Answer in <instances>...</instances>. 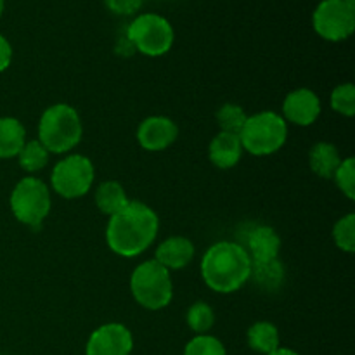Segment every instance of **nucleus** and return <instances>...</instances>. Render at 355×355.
I'll return each instance as SVG.
<instances>
[{
  "instance_id": "nucleus-23",
  "label": "nucleus",
  "mask_w": 355,
  "mask_h": 355,
  "mask_svg": "<svg viewBox=\"0 0 355 355\" xmlns=\"http://www.w3.org/2000/svg\"><path fill=\"white\" fill-rule=\"evenodd\" d=\"M248 114L245 113L241 106L238 104L227 103L217 111V123L220 127L222 132H227V134H236L239 135L243 125H245Z\"/></svg>"
},
{
  "instance_id": "nucleus-21",
  "label": "nucleus",
  "mask_w": 355,
  "mask_h": 355,
  "mask_svg": "<svg viewBox=\"0 0 355 355\" xmlns=\"http://www.w3.org/2000/svg\"><path fill=\"white\" fill-rule=\"evenodd\" d=\"M49 155H51V153L45 149V146L42 144L40 141H30L24 142L23 149L19 151L17 158H19L21 168L33 173L45 168V165L49 163Z\"/></svg>"
},
{
  "instance_id": "nucleus-10",
  "label": "nucleus",
  "mask_w": 355,
  "mask_h": 355,
  "mask_svg": "<svg viewBox=\"0 0 355 355\" xmlns=\"http://www.w3.org/2000/svg\"><path fill=\"white\" fill-rule=\"evenodd\" d=\"M134 350V336L127 326L107 322L99 326L89 336L85 355H130Z\"/></svg>"
},
{
  "instance_id": "nucleus-12",
  "label": "nucleus",
  "mask_w": 355,
  "mask_h": 355,
  "mask_svg": "<svg viewBox=\"0 0 355 355\" xmlns=\"http://www.w3.org/2000/svg\"><path fill=\"white\" fill-rule=\"evenodd\" d=\"M177 135L175 121L166 116H149L139 125L137 141L146 151H163L175 142Z\"/></svg>"
},
{
  "instance_id": "nucleus-13",
  "label": "nucleus",
  "mask_w": 355,
  "mask_h": 355,
  "mask_svg": "<svg viewBox=\"0 0 355 355\" xmlns=\"http://www.w3.org/2000/svg\"><path fill=\"white\" fill-rule=\"evenodd\" d=\"M243 248L248 253L252 263L269 262V260L279 259L281 238L269 225H257L246 234Z\"/></svg>"
},
{
  "instance_id": "nucleus-16",
  "label": "nucleus",
  "mask_w": 355,
  "mask_h": 355,
  "mask_svg": "<svg viewBox=\"0 0 355 355\" xmlns=\"http://www.w3.org/2000/svg\"><path fill=\"white\" fill-rule=\"evenodd\" d=\"M342 163L336 146L331 142H318L309 151V165L311 170L321 179H333L336 168Z\"/></svg>"
},
{
  "instance_id": "nucleus-28",
  "label": "nucleus",
  "mask_w": 355,
  "mask_h": 355,
  "mask_svg": "<svg viewBox=\"0 0 355 355\" xmlns=\"http://www.w3.org/2000/svg\"><path fill=\"white\" fill-rule=\"evenodd\" d=\"M141 3L142 0H106L107 9L118 16H130V14L137 12Z\"/></svg>"
},
{
  "instance_id": "nucleus-4",
  "label": "nucleus",
  "mask_w": 355,
  "mask_h": 355,
  "mask_svg": "<svg viewBox=\"0 0 355 355\" xmlns=\"http://www.w3.org/2000/svg\"><path fill=\"white\" fill-rule=\"evenodd\" d=\"M288 139V123L274 111H262L246 118L239 141L243 151L253 156H269L279 151Z\"/></svg>"
},
{
  "instance_id": "nucleus-19",
  "label": "nucleus",
  "mask_w": 355,
  "mask_h": 355,
  "mask_svg": "<svg viewBox=\"0 0 355 355\" xmlns=\"http://www.w3.org/2000/svg\"><path fill=\"white\" fill-rule=\"evenodd\" d=\"M250 279L266 291H276L283 286L286 279V269L279 259L269 260L262 263H252Z\"/></svg>"
},
{
  "instance_id": "nucleus-5",
  "label": "nucleus",
  "mask_w": 355,
  "mask_h": 355,
  "mask_svg": "<svg viewBox=\"0 0 355 355\" xmlns=\"http://www.w3.org/2000/svg\"><path fill=\"white\" fill-rule=\"evenodd\" d=\"M130 291L141 307L148 311H162L173 297L170 270L155 259L139 263L130 276Z\"/></svg>"
},
{
  "instance_id": "nucleus-29",
  "label": "nucleus",
  "mask_w": 355,
  "mask_h": 355,
  "mask_svg": "<svg viewBox=\"0 0 355 355\" xmlns=\"http://www.w3.org/2000/svg\"><path fill=\"white\" fill-rule=\"evenodd\" d=\"M12 61V47L3 35H0V73L6 71Z\"/></svg>"
},
{
  "instance_id": "nucleus-15",
  "label": "nucleus",
  "mask_w": 355,
  "mask_h": 355,
  "mask_svg": "<svg viewBox=\"0 0 355 355\" xmlns=\"http://www.w3.org/2000/svg\"><path fill=\"white\" fill-rule=\"evenodd\" d=\"M208 156H210V162L217 168L227 170L236 166L243 156V146L241 141H239V135L227 134V132L217 134L211 139Z\"/></svg>"
},
{
  "instance_id": "nucleus-26",
  "label": "nucleus",
  "mask_w": 355,
  "mask_h": 355,
  "mask_svg": "<svg viewBox=\"0 0 355 355\" xmlns=\"http://www.w3.org/2000/svg\"><path fill=\"white\" fill-rule=\"evenodd\" d=\"M331 107L343 116H354L355 113V87L352 83H342L331 92Z\"/></svg>"
},
{
  "instance_id": "nucleus-20",
  "label": "nucleus",
  "mask_w": 355,
  "mask_h": 355,
  "mask_svg": "<svg viewBox=\"0 0 355 355\" xmlns=\"http://www.w3.org/2000/svg\"><path fill=\"white\" fill-rule=\"evenodd\" d=\"M246 340L253 352L267 355L279 349V331L269 321H259L250 326L246 333Z\"/></svg>"
},
{
  "instance_id": "nucleus-3",
  "label": "nucleus",
  "mask_w": 355,
  "mask_h": 355,
  "mask_svg": "<svg viewBox=\"0 0 355 355\" xmlns=\"http://www.w3.org/2000/svg\"><path fill=\"white\" fill-rule=\"evenodd\" d=\"M83 127L78 111L69 104H54L42 113L38 123V141L49 153L62 155L82 141Z\"/></svg>"
},
{
  "instance_id": "nucleus-27",
  "label": "nucleus",
  "mask_w": 355,
  "mask_h": 355,
  "mask_svg": "<svg viewBox=\"0 0 355 355\" xmlns=\"http://www.w3.org/2000/svg\"><path fill=\"white\" fill-rule=\"evenodd\" d=\"M333 179H335L338 189L342 191L349 200H354L355 198V159L354 158L342 159V163H340V166L336 168Z\"/></svg>"
},
{
  "instance_id": "nucleus-24",
  "label": "nucleus",
  "mask_w": 355,
  "mask_h": 355,
  "mask_svg": "<svg viewBox=\"0 0 355 355\" xmlns=\"http://www.w3.org/2000/svg\"><path fill=\"white\" fill-rule=\"evenodd\" d=\"M184 355H227V350L217 336L196 335L184 347Z\"/></svg>"
},
{
  "instance_id": "nucleus-17",
  "label": "nucleus",
  "mask_w": 355,
  "mask_h": 355,
  "mask_svg": "<svg viewBox=\"0 0 355 355\" xmlns=\"http://www.w3.org/2000/svg\"><path fill=\"white\" fill-rule=\"evenodd\" d=\"M26 142V130L17 118H0V159H9L19 155Z\"/></svg>"
},
{
  "instance_id": "nucleus-33",
  "label": "nucleus",
  "mask_w": 355,
  "mask_h": 355,
  "mask_svg": "<svg viewBox=\"0 0 355 355\" xmlns=\"http://www.w3.org/2000/svg\"><path fill=\"white\" fill-rule=\"evenodd\" d=\"M142 2H144V0H142Z\"/></svg>"
},
{
  "instance_id": "nucleus-9",
  "label": "nucleus",
  "mask_w": 355,
  "mask_h": 355,
  "mask_svg": "<svg viewBox=\"0 0 355 355\" xmlns=\"http://www.w3.org/2000/svg\"><path fill=\"white\" fill-rule=\"evenodd\" d=\"M312 24L324 40H347L355 30V6L345 0H322L315 7Z\"/></svg>"
},
{
  "instance_id": "nucleus-18",
  "label": "nucleus",
  "mask_w": 355,
  "mask_h": 355,
  "mask_svg": "<svg viewBox=\"0 0 355 355\" xmlns=\"http://www.w3.org/2000/svg\"><path fill=\"white\" fill-rule=\"evenodd\" d=\"M128 196L123 186L116 180H106L96 189V205L99 211L107 217H113L128 205Z\"/></svg>"
},
{
  "instance_id": "nucleus-22",
  "label": "nucleus",
  "mask_w": 355,
  "mask_h": 355,
  "mask_svg": "<svg viewBox=\"0 0 355 355\" xmlns=\"http://www.w3.org/2000/svg\"><path fill=\"white\" fill-rule=\"evenodd\" d=\"M187 326L193 329L196 335H208L211 328L215 324V312L205 302H194L189 307L186 315Z\"/></svg>"
},
{
  "instance_id": "nucleus-2",
  "label": "nucleus",
  "mask_w": 355,
  "mask_h": 355,
  "mask_svg": "<svg viewBox=\"0 0 355 355\" xmlns=\"http://www.w3.org/2000/svg\"><path fill=\"white\" fill-rule=\"evenodd\" d=\"M250 272L252 260L239 243H215L201 260V277L215 293H234L250 281Z\"/></svg>"
},
{
  "instance_id": "nucleus-11",
  "label": "nucleus",
  "mask_w": 355,
  "mask_h": 355,
  "mask_svg": "<svg viewBox=\"0 0 355 355\" xmlns=\"http://www.w3.org/2000/svg\"><path fill=\"white\" fill-rule=\"evenodd\" d=\"M321 114V99L311 89H297L283 103V118L298 127H309Z\"/></svg>"
},
{
  "instance_id": "nucleus-7",
  "label": "nucleus",
  "mask_w": 355,
  "mask_h": 355,
  "mask_svg": "<svg viewBox=\"0 0 355 355\" xmlns=\"http://www.w3.org/2000/svg\"><path fill=\"white\" fill-rule=\"evenodd\" d=\"M127 38L134 49L149 58H158L172 49L175 33L168 21L159 14H141L127 28Z\"/></svg>"
},
{
  "instance_id": "nucleus-32",
  "label": "nucleus",
  "mask_w": 355,
  "mask_h": 355,
  "mask_svg": "<svg viewBox=\"0 0 355 355\" xmlns=\"http://www.w3.org/2000/svg\"><path fill=\"white\" fill-rule=\"evenodd\" d=\"M345 2H349V3H355V0H345Z\"/></svg>"
},
{
  "instance_id": "nucleus-14",
  "label": "nucleus",
  "mask_w": 355,
  "mask_h": 355,
  "mask_svg": "<svg viewBox=\"0 0 355 355\" xmlns=\"http://www.w3.org/2000/svg\"><path fill=\"white\" fill-rule=\"evenodd\" d=\"M194 245L189 238L184 236H172L166 238L162 245L156 248L155 260L162 263L166 270H179L189 266L194 259Z\"/></svg>"
},
{
  "instance_id": "nucleus-8",
  "label": "nucleus",
  "mask_w": 355,
  "mask_h": 355,
  "mask_svg": "<svg viewBox=\"0 0 355 355\" xmlns=\"http://www.w3.org/2000/svg\"><path fill=\"white\" fill-rule=\"evenodd\" d=\"M96 179V170L87 156L69 155L52 168V189L66 200L85 196Z\"/></svg>"
},
{
  "instance_id": "nucleus-6",
  "label": "nucleus",
  "mask_w": 355,
  "mask_h": 355,
  "mask_svg": "<svg viewBox=\"0 0 355 355\" xmlns=\"http://www.w3.org/2000/svg\"><path fill=\"white\" fill-rule=\"evenodd\" d=\"M51 207V191L47 184L37 177L21 179L10 193V210L14 217L30 227H38L49 215Z\"/></svg>"
},
{
  "instance_id": "nucleus-1",
  "label": "nucleus",
  "mask_w": 355,
  "mask_h": 355,
  "mask_svg": "<svg viewBox=\"0 0 355 355\" xmlns=\"http://www.w3.org/2000/svg\"><path fill=\"white\" fill-rule=\"evenodd\" d=\"M159 218L142 201H128L127 207L110 217L106 243L116 255L132 259L144 253L158 236Z\"/></svg>"
},
{
  "instance_id": "nucleus-25",
  "label": "nucleus",
  "mask_w": 355,
  "mask_h": 355,
  "mask_svg": "<svg viewBox=\"0 0 355 355\" xmlns=\"http://www.w3.org/2000/svg\"><path fill=\"white\" fill-rule=\"evenodd\" d=\"M333 239L342 252H355V215L349 214L340 218L333 227Z\"/></svg>"
},
{
  "instance_id": "nucleus-30",
  "label": "nucleus",
  "mask_w": 355,
  "mask_h": 355,
  "mask_svg": "<svg viewBox=\"0 0 355 355\" xmlns=\"http://www.w3.org/2000/svg\"><path fill=\"white\" fill-rule=\"evenodd\" d=\"M267 355H300V354L295 352V350H291V349H284V347H279V349L274 350V352H270Z\"/></svg>"
},
{
  "instance_id": "nucleus-31",
  "label": "nucleus",
  "mask_w": 355,
  "mask_h": 355,
  "mask_svg": "<svg viewBox=\"0 0 355 355\" xmlns=\"http://www.w3.org/2000/svg\"><path fill=\"white\" fill-rule=\"evenodd\" d=\"M3 7H6V0H0V17L3 14Z\"/></svg>"
}]
</instances>
